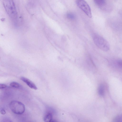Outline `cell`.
Instances as JSON below:
<instances>
[{
  "mask_svg": "<svg viewBox=\"0 0 122 122\" xmlns=\"http://www.w3.org/2000/svg\"><path fill=\"white\" fill-rule=\"evenodd\" d=\"M117 65L119 67H122V60H119L117 62Z\"/></svg>",
  "mask_w": 122,
  "mask_h": 122,
  "instance_id": "obj_12",
  "label": "cell"
},
{
  "mask_svg": "<svg viewBox=\"0 0 122 122\" xmlns=\"http://www.w3.org/2000/svg\"><path fill=\"white\" fill-rule=\"evenodd\" d=\"M113 122H122V113L116 116L113 119Z\"/></svg>",
  "mask_w": 122,
  "mask_h": 122,
  "instance_id": "obj_11",
  "label": "cell"
},
{
  "mask_svg": "<svg viewBox=\"0 0 122 122\" xmlns=\"http://www.w3.org/2000/svg\"><path fill=\"white\" fill-rule=\"evenodd\" d=\"M52 115L51 113L48 112L47 113L44 117V120L45 122H53Z\"/></svg>",
  "mask_w": 122,
  "mask_h": 122,
  "instance_id": "obj_6",
  "label": "cell"
},
{
  "mask_svg": "<svg viewBox=\"0 0 122 122\" xmlns=\"http://www.w3.org/2000/svg\"><path fill=\"white\" fill-rule=\"evenodd\" d=\"M10 85L12 87L15 88H20L21 87V86L20 84L15 81L11 82L10 84Z\"/></svg>",
  "mask_w": 122,
  "mask_h": 122,
  "instance_id": "obj_10",
  "label": "cell"
},
{
  "mask_svg": "<svg viewBox=\"0 0 122 122\" xmlns=\"http://www.w3.org/2000/svg\"><path fill=\"white\" fill-rule=\"evenodd\" d=\"M9 107L13 113L17 114H21L25 111V106L21 102L16 101H11L9 104Z\"/></svg>",
  "mask_w": 122,
  "mask_h": 122,
  "instance_id": "obj_3",
  "label": "cell"
},
{
  "mask_svg": "<svg viewBox=\"0 0 122 122\" xmlns=\"http://www.w3.org/2000/svg\"><path fill=\"white\" fill-rule=\"evenodd\" d=\"M5 10L8 16L12 19H16L17 14L13 0H3Z\"/></svg>",
  "mask_w": 122,
  "mask_h": 122,
  "instance_id": "obj_1",
  "label": "cell"
},
{
  "mask_svg": "<svg viewBox=\"0 0 122 122\" xmlns=\"http://www.w3.org/2000/svg\"><path fill=\"white\" fill-rule=\"evenodd\" d=\"M66 17L68 19L73 20L76 19V16L75 14L72 12L68 13L66 14Z\"/></svg>",
  "mask_w": 122,
  "mask_h": 122,
  "instance_id": "obj_9",
  "label": "cell"
},
{
  "mask_svg": "<svg viewBox=\"0 0 122 122\" xmlns=\"http://www.w3.org/2000/svg\"><path fill=\"white\" fill-rule=\"evenodd\" d=\"M0 112L3 115L5 114L6 113V111L4 109H2L0 110Z\"/></svg>",
  "mask_w": 122,
  "mask_h": 122,
  "instance_id": "obj_14",
  "label": "cell"
},
{
  "mask_svg": "<svg viewBox=\"0 0 122 122\" xmlns=\"http://www.w3.org/2000/svg\"><path fill=\"white\" fill-rule=\"evenodd\" d=\"M93 39L95 44L99 48L105 51L109 50V44L103 38L99 35L95 34L93 35Z\"/></svg>",
  "mask_w": 122,
  "mask_h": 122,
  "instance_id": "obj_2",
  "label": "cell"
},
{
  "mask_svg": "<svg viewBox=\"0 0 122 122\" xmlns=\"http://www.w3.org/2000/svg\"><path fill=\"white\" fill-rule=\"evenodd\" d=\"M7 86L5 84H0V89H3L7 87Z\"/></svg>",
  "mask_w": 122,
  "mask_h": 122,
  "instance_id": "obj_13",
  "label": "cell"
},
{
  "mask_svg": "<svg viewBox=\"0 0 122 122\" xmlns=\"http://www.w3.org/2000/svg\"><path fill=\"white\" fill-rule=\"evenodd\" d=\"M76 2L78 6L88 17H92L91 9L86 1L84 0H76Z\"/></svg>",
  "mask_w": 122,
  "mask_h": 122,
  "instance_id": "obj_4",
  "label": "cell"
},
{
  "mask_svg": "<svg viewBox=\"0 0 122 122\" xmlns=\"http://www.w3.org/2000/svg\"><path fill=\"white\" fill-rule=\"evenodd\" d=\"M96 4L99 6H104L106 3V0H94Z\"/></svg>",
  "mask_w": 122,
  "mask_h": 122,
  "instance_id": "obj_8",
  "label": "cell"
},
{
  "mask_svg": "<svg viewBox=\"0 0 122 122\" xmlns=\"http://www.w3.org/2000/svg\"><path fill=\"white\" fill-rule=\"evenodd\" d=\"M98 92L100 96H103L104 95L105 93L104 87L102 84H101L99 86L98 89Z\"/></svg>",
  "mask_w": 122,
  "mask_h": 122,
  "instance_id": "obj_7",
  "label": "cell"
},
{
  "mask_svg": "<svg viewBox=\"0 0 122 122\" xmlns=\"http://www.w3.org/2000/svg\"><path fill=\"white\" fill-rule=\"evenodd\" d=\"M20 78L30 88L35 90L37 89V88L35 84L29 79L24 77H21Z\"/></svg>",
  "mask_w": 122,
  "mask_h": 122,
  "instance_id": "obj_5",
  "label": "cell"
}]
</instances>
